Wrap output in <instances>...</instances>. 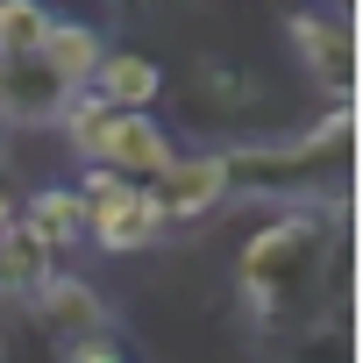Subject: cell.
Wrapping results in <instances>:
<instances>
[{
	"label": "cell",
	"mask_w": 363,
	"mask_h": 363,
	"mask_svg": "<svg viewBox=\"0 0 363 363\" xmlns=\"http://www.w3.org/2000/svg\"><path fill=\"white\" fill-rule=\"evenodd\" d=\"M50 22H57V15H43L36 0H0V57H29V50H43Z\"/></svg>",
	"instance_id": "8fae6325"
},
{
	"label": "cell",
	"mask_w": 363,
	"mask_h": 363,
	"mask_svg": "<svg viewBox=\"0 0 363 363\" xmlns=\"http://www.w3.org/2000/svg\"><path fill=\"white\" fill-rule=\"evenodd\" d=\"M86 93L107 100L114 114H150V100L164 93V72H157V57H143V50H107Z\"/></svg>",
	"instance_id": "52a82bcc"
},
{
	"label": "cell",
	"mask_w": 363,
	"mask_h": 363,
	"mask_svg": "<svg viewBox=\"0 0 363 363\" xmlns=\"http://www.w3.org/2000/svg\"><path fill=\"white\" fill-rule=\"evenodd\" d=\"M50 278H57V257L15 221L8 235H0V299H36Z\"/></svg>",
	"instance_id": "30bf717a"
},
{
	"label": "cell",
	"mask_w": 363,
	"mask_h": 363,
	"mask_svg": "<svg viewBox=\"0 0 363 363\" xmlns=\"http://www.w3.org/2000/svg\"><path fill=\"white\" fill-rule=\"evenodd\" d=\"M15 221H22V200H15V193H8V178H0V235H8V228H15Z\"/></svg>",
	"instance_id": "4fadbf2b"
},
{
	"label": "cell",
	"mask_w": 363,
	"mask_h": 363,
	"mask_svg": "<svg viewBox=\"0 0 363 363\" xmlns=\"http://www.w3.org/2000/svg\"><path fill=\"white\" fill-rule=\"evenodd\" d=\"M72 93H86L93 86V72H100V57H107V43H100V29L93 22H50V36H43V50H36Z\"/></svg>",
	"instance_id": "9c48e42d"
},
{
	"label": "cell",
	"mask_w": 363,
	"mask_h": 363,
	"mask_svg": "<svg viewBox=\"0 0 363 363\" xmlns=\"http://www.w3.org/2000/svg\"><path fill=\"white\" fill-rule=\"evenodd\" d=\"M342 264H349L342 228L299 207V214H285V221H271V228L250 235L235 278H242L250 313H257L271 335H285V328H313V292H320V285L342 299Z\"/></svg>",
	"instance_id": "6da1fadb"
},
{
	"label": "cell",
	"mask_w": 363,
	"mask_h": 363,
	"mask_svg": "<svg viewBox=\"0 0 363 363\" xmlns=\"http://www.w3.org/2000/svg\"><path fill=\"white\" fill-rule=\"evenodd\" d=\"M79 93L29 50V57H0V121H15V128H29V121H65V107H72Z\"/></svg>",
	"instance_id": "5b68a950"
},
{
	"label": "cell",
	"mask_w": 363,
	"mask_h": 363,
	"mask_svg": "<svg viewBox=\"0 0 363 363\" xmlns=\"http://www.w3.org/2000/svg\"><path fill=\"white\" fill-rule=\"evenodd\" d=\"M72 193L86 200V242H93V250H107V257H135V250H157V242H164V221H157L150 193L128 186V178H114V171L93 164V171H79Z\"/></svg>",
	"instance_id": "7a4b0ae2"
},
{
	"label": "cell",
	"mask_w": 363,
	"mask_h": 363,
	"mask_svg": "<svg viewBox=\"0 0 363 363\" xmlns=\"http://www.w3.org/2000/svg\"><path fill=\"white\" fill-rule=\"evenodd\" d=\"M143 193H150V207H157L164 228H186V221L214 214V207L235 193V178H228V157H221V150H178Z\"/></svg>",
	"instance_id": "3957f363"
},
{
	"label": "cell",
	"mask_w": 363,
	"mask_h": 363,
	"mask_svg": "<svg viewBox=\"0 0 363 363\" xmlns=\"http://www.w3.org/2000/svg\"><path fill=\"white\" fill-rule=\"evenodd\" d=\"M29 320H36V335H43V342L72 349V342H93V335H107V299H100L86 278L57 271V278H50L36 299H29Z\"/></svg>",
	"instance_id": "277c9868"
},
{
	"label": "cell",
	"mask_w": 363,
	"mask_h": 363,
	"mask_svg": "<svg viewBox=\"0 0 363 363\" xmlns=\"http://www.w3.org/2000/svg\"><path fill=\"white\" fill-rule=\"evenodd\" d=\"M171 157H178V143H171L150 114H121L114 135H107V150H100V171L128 178V186H150V178H157Z\"/></svg>",
	"instance_id": "8992f818"
},
{
	"label": "cell",
	"mask_w": 363,
	"mask_h": 363,
	"mask_svg": "<svg viewBox=\"0 0 363 363\" xmlns=\"http://www.w3.org/2000/svg\"><path fill=\"white\" fill-rule=\"evenodd\" d=\"M22 228H29L50 257H65V250L86 242V200H79L72 186H36V193L22 200Z\"/></svg>",
	"instance_id": "ba28073f"
},
{
	"label": "cell",
	"mask_w": 363,
	"mask_h": 363,
	"mask_svg": "<svg viewBox=\"0 0 363 363\" xmlns=\"http://www.w3.org/2000/svg\"><path fill=\"white\" fill-rule=\"evenodd\" d=\"M57 356H65V363H128V356H121L107 335H93V342H72V349H57Z\"/></svg>",
	"instance_id": "7c38bea8"
}]
</instances>
